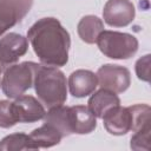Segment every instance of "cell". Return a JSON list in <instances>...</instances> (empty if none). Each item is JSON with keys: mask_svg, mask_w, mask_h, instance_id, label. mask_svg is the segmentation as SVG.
Here are the masks:
<instances>
[{"mask_svg": "<svg viewBox=\"0 0 151 151\" xmlns=\"http://www.w3.org/2000/svg\"><path fill=\"white\" fill-rule=\"evenodd\" d=\"M27 38L42 64L60 67L68 61L70 34L57 19L38 20L28 29Z\"/></svg>", "mask_w": 151, "mask_h": 151, "instance_id": "obj_1", "label": "cell"}, {"mask_svg": "<svg viewBox=\"0 0 151 151\" xmlns=\"http://www.w3.org/2000/svg\"><path fill=\"white\" fill-rule=\"evenodd\" d=\"M33 85L38 98L48 109L63 105L67 98L66 78L58 67L34 64Z\"/></svg>", "mask_w": 151, "mask_h": 151, "instance_id": "obj_2", "label": "cell"}, {"mask_svg": "<svg viewBox=\"0 0 151 151\" xmlns=\"http://www.w3.org/2000/svg\"><path fill=\"white\" fill-rule=\"evenodd\" d=\"M96 42L101 53L112 59H129L138 50L136 37L116 31H101Z\"/></svg>", "mask_w": 151, "mask_h": 151, "instance_id": "obj_3", "label": "cell"}, {"mask_svg": "<svg viewBox=\"0 0 151 151\" xmlns=\"http://www.w3.org/2000/svg\"><path fill=\"white\" fill-rule=\"evenodd\" d=\"M34 64L25 61L17 65H11L5 70L1 86L5 96L8 98H18L22 96L32 85L34 77Z\"/></svg>", "mask_w": 151, "mask_h": 151, "instance_id": "obj_4", "label": "cell"}, {"mask_svg": "<svg viewBox=\"0 0 151 151\" xmlns=\"http://www.w3.org/2000/svg\"><path fill=\"white\" fill-rule=\"evenodd\" d=\"M98 85L101 88L114 93H123L127 90L131 83L130 71L119 65L106 64L97 71Z\"/></svg>", "mask_w": 151, "mask_h": 151, "instance_id": "obj_5", "label": "cell"}, {"mask_svg": "<svg viewBox=\"0 0 151 151\" xmlns=\"http://www.w3.org/2000/svg\"><path fill=\"white\" fill-rule=\"evenodd\" d=\"M136 9L130 0H109L103 11L104 20L113 27H124L134 19Z\"/></svg>", "mask_w": 151, "mask_h": 151, "instance_id": "obj_6", "label": "cell"}, {"mask_svg": "<svg viewBox=\"0 0 151 151\" xmlns=\"http://www.w3.org/2000/svg\"><path fill=\"white\" fill-rule=\"evenodd\" d=\"M32 4L33 0H0V35L20 22Z\"/></svg>", "mask_w": 151, "mask_h": 151, "instance_id": "obj_7", "label": "cell"}, {"mask_svg": "<svg viewBox=\"0 0 151 151\" xmlns=\"http://www.w3.org/2000/svg\"><path fill=\"white\" fill-rule=\"evenodd\" d=\"M28 48L27 39L18 33H8L0 39V64L2 67L11 66Z\"/></svg>", "mask_w": 151, "mask_h": 151, "instance_id": "obj_8", "label": "cell"}, {"mask_svg": "<svg viewBox=\"0 0 151 151\" xmlns=\"http://www.w3.org/2000/svg\"><path fill=\"white\" fill-rule=\"evenodd\" d=\"M13 110L18 123H34L44 118L45 109L32 96H20L13 101Z\"/></svg>", "mask_w": 151, "mask_h": 151, "instance_id": "obj_9", "label": "cell"}, {"mask_svg": "<svg viewBox=\"0 0 151 151\" xmlns=\"http://www.w3.org/2000/svg\"><path fill=\"white\" fill-rule=\"evenodd\" d=\"M67 122L71 134H86L92 132L97 126L96 116L88 107L83 105L67 107Z\"/></svg>", "mask_w": 151, "mask_h": 151, "instance_id": "obj_10", "label": "cell"}, {"mask_svg": "<svg viewBox=\"0 0 151 151\" xmlns=\"http://www.w3.org/2000/svg\"><path fill=\"white\" fill-rule=\"evenodd\" d=\"M101 119L106 131L111 134L123 136L131 131L132 117L129 107H122L120 105H117L110 109Z\"/></svg>", "mask_w": 151, "mask_h": 151, "instance_id": "obj_11", "label": "cell"}, {"mask_svg": "<svg viewBox=\"0 0 151 151\" xmlns=\"http://www.w3.org/2000/svg\"><path fill=\"white\" fill-rule=\"evenodd\" d=\"M98 86L97 76L88 70H77L68 78L70 92L73 97L84 98L94 92Z\"/></svg>", "mask_w": 151, "mask_h": 151, "instance_id": "obj_12", "label": "cell"}, {"mask_svg": "<svg viewBox=\"0 0 151 151\" xmlns=\"http://www.w3.org/2000/svg\"><path fill=\"white\" fill-rule=\"evenodd\" d=\"M120 104L118 96L114 92H111L105 88H100L94 92L88 99V109L90 111L98 118H103V116L112 107Z\"/></svg>", "mask_w": 151, "mask_h": 151, "instance_id": "obj_13", "label": "cell"}, {"mask_svg": "<svg viewBox=\"0 0 151 151\" xmlns=\"http://www.w3.org/2000/svg\"><path fill=\"white\" fill-rule=\"evenodd\" d=\"M28 136H29L32 150L54 146V145L59 144L63 138L60 132L54 126H52L47 123H44V125L33 130L32 133Z\"/></svg>", "mask_w": 151, "mask_h": 151, "instance_id": "obj_14", "label": "cell"}, {"mask_svg": "<svg viewBox=\"0 0 151 151\" xmlns=\"http://www.w3.org/2000/svg\"><path fill=\"white\" fill-rule=\"evenodd\" d=\"M101 31H104V24L94 15H86L81 18L78 24V34L80 39L87 44H94Z\"/></svg>", "mask_w": 151, "mask_h": 151, "instance_id": "obj_15", "label": "cell"}, {"mask_svg": "<svg viewBox=\"0 0 151 151\" xmlns=\"http://www.w3.org/2000/svg\"><path fill=\"white\" fill-rule=\"evenodd\" d=\"M44 123H47L54 126L63 137L71 134L68 122H67V107L63 105L51 107L50 111L44 116Z\"/></svg>", "mask_w": 151, "mask_h": 151, "instance_id": "obj_16", "label": "cell"}, {"mask_svg": "<svg viewBox=\"0 0 151 151\" xmlns=\"http://www.w3.org/2000/svg\"><path fill=\"white\" fill-rule=\"evenodd\" d=\"M0 150L2 151H18L32 150L29 136L25 133H13L5 137L0 142Z\"/></svg>", "mask_w": 151, "mask_h": 151, "instance_id": "obj_17", "label": "cell"}, {"mask_svg": "<svg viewBox=\"0 0 151 151\" xmlns=\"http://www.w3.org/2000/svg\"><path fill=\"white\" fill-rule=\"evenodd\" d=\"M150 139H151V127L149 123L143 127L138 129L137 131H134V134L131 138V149L149 151L151 149Z\"/></svg>", "mask_w": 151, "mask_h": 151, "instance_id": "obj_18", "label": "cell"}, {"mask_svg": "<svg viewBox=\"0 0 151 151\" xmlns=\"http://www.w3.org/2000/svg\"><path fill=\"white\" fill-rule=\"evenodd\" d=\"M18 123L14 110L13 103L8 100H0V127H12Z\"/></svg>", "mask_w": 151, "mask_h": 151, "instance_id": "obj_19", "label": "cell"}, {"mask_svg": "<svg viewBox=\"0 0 151 151\" xmlns=\"http://www.w3.org/2000/svg\"><path fill=\"white\" fill-rule=\"evenodd\" d=\"M136 73L140 80H150V54H146L138 59L136 63Z\"/></svg>", "mask_w": 151, "mask_h": 151, "instance_id": "obj_20", "label": "cell"}, {"mask_svg": "<svg viewBox=\"0 0 151 151\" xmlns=\"http://www.w3.org/2000/svg\"><path fill=\"white\" fill-rule=\"evenodd\" d=\"M1 71H2V66L0 64V85H1Z\"/></svg>", "mask_w": 151, "mask_h": 151, "instance_id": "obj_21", "label": "cell"}]
</instances>
